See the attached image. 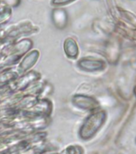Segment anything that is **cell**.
<instances>
[{
    "instance_id": "1",
    "label": "cell",
    "mask_w": 136,
    "mask_h": 154,
    "mask_svg": "<svg viewBox=\"0 0 136 154\" xmlns=\"http://www.w3.org/2000/svg\"><path fill=\"white\" fill-rule=\"evenodd\" d=\"M51 17L53 23L58 28H64L67 26L68 15L66 10L63 8H55L53 10Z\"/></svg>"
},
{
    "instance_id": "3",
    "label": "cell",
    "mask_w": 136,
    "mask_h": 154,
    "mask_svg": "<svg viewBox=\"0 0 136 154\" xmlns=\"http://www.w3.org/2000/svg\"><path fill=\"white\" fill-rule=\"evenodd\" d=\"M75 0H51V4L54 6H63L74 2Z\"/></svg>"
},
{
    "instance_id": "2",
    "label": "cell",
    "mask_w": 136,
    "mask_h": 154,
    "mask_svg": "<svg viewBox=\"0 0 136 154\" xmlns=\"http://www.w3.org/2000/svg\"><path fill=\"white\" fill-rule=\"evenodd\" d=\"M6 6L9 7H17L20 3L21 0H2Z\"/></svg>"
},
{
    "instance_id": "4",
    "label": "cell",
    "mask_w": 136,
    "mask_h": 154,
    "mask_svg": "<svg viewBox=\"0 0 136 154\" xmlns=\"http://www.w3.org/2000/svg\"><path fill=\"white\" fill-rule=\"evenodd\" d=\"M135 91H136V90H135Z\"/></svg>"
}]
</instances>
